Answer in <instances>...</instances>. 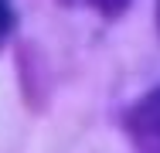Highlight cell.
Segmentation results:
<instances>
[{"label":"cell","mask_w":160,"mask_h":153,"mask_svg":"<svg viewBox=\"0 0 160 153\" xmlns=\"http://www.w3.org/2000/svg\"><path fill=\"white\" fill-rule=\"evenodd\" d=\"M126 136L136 153H160V89L147 92L126 112Z\"/></svg>","instance_id":"6da1fadb"},{"label":"cell","mask_w":160,"mask_h":153,"mask_svg":"<svg viewBox=\"0 0 160 153\" xmlns=\"http://www.w3.org/2000/svg\"><path fill=\"white\" fill-rule=\"evenodd\" d=\"M10 31H14V7H10V0H0V48L7 44Z\"/></svg>","instance_id":"7a4b0ae2"},{"label":"cell","mask_w":160,"mask_h":153,"mask_svg":"<svg viewBox=\"0 0 160 153\" xmlns=\"http://www.w3.org/2000/svg\"><path fill=\"white\" fill-rule=\"evenodd\" d=\"M72 3V0H68ZM75 3H82V0H75ZM85 3H92V7H99V10H106V14H116L126 0H85Z\"/></svg>","instance_id":"3957f363"},{"label":"cell","mask_w":160,"mask_h":153,"mask_svg":"<svg viewBox=\"0 0 160 153\" xmlns=\"http://www.w3.org/2000/svg\"><path fill=\"white\" fill-rule=\"evenodd\" d=\"M157 27H160V3H157Z\"/></svg>","instance_id":"277c9868"}]
</instances>
